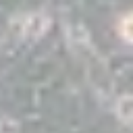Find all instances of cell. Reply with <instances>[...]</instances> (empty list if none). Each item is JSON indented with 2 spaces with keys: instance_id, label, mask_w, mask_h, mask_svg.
<instances>
[{
  "instance_id": "obj_1",
  "label": "cell",
  "mask_w": 133,
  "mask_h": 133,
  "mask_svg": "<svg viewBox=\"0 0 133 133\" xmlns=\"http://www.w3.org/2000/svg\"><path fill=\"white\" fill-rule=\"evenodd\" d=\"M121 33L125 35V39L133 42V17L123 19V23H121Z\"/></svg>"
}]
</instances>
